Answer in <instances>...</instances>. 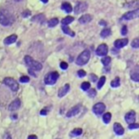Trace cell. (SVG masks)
I'll list each match as a JSON object with an SVG mask.
<instances>
[{
  "label": "cell",
  "mask_w": 139,
  "mask_h": 139,
  "mask_svg": "<svg viewBox=\"0 0 139 139\" xmlns=\"http://www.w3.org/2000/svg\"><path fill=\"white\" fill-rule=\"evenodd\" d=\"M14 21V17L12 13L6 11V10H2L0 11V24L3 26H10L12 25Z\"/></svg>",
  "instance_id": "1"
},
{
  "label": "cell",
  "mask_w": 139,
  "mask_h": 139,
  "mask_svg": "<svg viewBox=\"0 0 139 139\" xmlns=\"http://www.w3.org/2000/svg\"><path fill=\"white\" fill-rule=\"evenodd\" d=\"M24 60H25V63L30 69H32L34 71H41L42 70V67H43L42 64L39 63L38 61H35L34 59H32L30 55H26Z\"/></svg>",
  "instance_id": "2"
},
{
  "label": "cell",
  "mask_w": 139,
  "mask_h": 139,
  "mask_svg": "<svg viewBox=\"0 0 139 139\" xmlns=\"http://www.w3.org/2000/svg\"><path fill=\"white\" fill-rule=\"evenodd\" d=\"M90 57H91L90 51H88V50L83 51L78 55L77 59H76V64L79 66H83L85 65V64H87L88 62H89V60H90Z\"/></svg>",
  "instance_id": "3"
},
{
  "label": "cell",
  "mask_w": 139,
  "mask_h": 139,
  "mask_svg": "<svg viewBox=\"0 0 139 139\" xmlns=\"http://www.w3.org/2000/svg\"><path fill=\"white\" fill-rule=\"evenodd\" d=\"M58 78H59V74L57 72H52L45 76L44 82L46 85H53V84H55Z\"/></svg>",
  "instance_id": "4"
},
{
  "label": "cell",
  "mask_w": 139,
  "mask_h": 139,
  "mask_svg": "<svg viewBox=\"0 0 139 139\" xmlns=\"http://www.w3.org/2000/svg\"><path fill=\"white\" fill-rule=\"evenodd\" d=\"M3 82H4V84L6 86H8L13 91H17L18 89H19L17 82L13 78H12V77H6Z\"/></svg>",
  "instance_id": "5"
},
{
  "label": "cell",
  "mask_w": 139,
  "mask_h": 139,
  "mask_svg": "<svg viewBox=\"0 0 139 139\" xmlns=\"http://www.w3.org/2000/svg\"><path fill=\"white\" fill-rule=\"evenodd\" d=\"M105 110H106V106H105L104 103H96L94 106H93V108H92V112L95 113L96 115H101L102 113L105 112Z\"/></svg>",
  "instance_id": "6"
},
{
  "label": "cell",
  "mask_w": 139,
  "mask_h": 139,
  "mask_svg": "<svg viewBox=\"0 0 139 139\" xmlns=\"http://www.w3.org/2000/svg\"><path fill=\"white\" fill-rule=\"evenodd\" d=\"M88 9V4L86 2H79L78 4H76V6L74 7V13L78 14V13H83L84 11H86Z\"/></svg>",
  "instance_id": "7"
},
{
  "label": "cell",
  "mask_w": 139,
  "mask_h": 139,
  "mask_svg": "<svg viewBox=\"0 0 139 139\" xmlns=\"http://www.w3.org/2000/svg\"><path fill=\"white\" fill-rule=\"evenodd\" d=\"M139 15V10L136 9L134 11H131V12H128L123 15V18L126 19V20H130V19H133V18L138 17Z\"/></svg>",
  "instance_id": "8"
},
{
  "label": "cell",
  "mask_w": 139,
  "mask_h": 139,
  "mask_svg": "<svg viewBox=\"0 0 139 139\" xmlns=\"http://www.w3.org/2000/svg\"><path fill=\"white\" fill-rule=\"evenodd\" d=\"M108 53V46L106 44H101L98 48L96 49V54L99 56H104Z\"/></svg>",
  "instance_id": "9"
},
{
  "label": "cell",
  "mask_w": 139,
  "mask_h": 139,
  "mask_svg": "<svg viewBox=\"0 0 139 139\" xmlns=\"http://www.w3.org/2000/svg\"><path fill=\"white\" fill-rule=\"evenodd\" d=\"M135 112L134 111H130L129 113H127L126 115H125V120L128 124H131V123H134L135 121Z\"/></svg>",
  "instance_id": "10"
},
{
  "label": "cell",
  "mask_w": 139,
  "mask_h": 139,
  "mask_svg": "<svg viewBox=\"0 0 139 139\" xmlns=\"http://www.w3.org/2000/svg\"><path fill=\"white\" fill-rule=\"evenodd\" d=\"M80 108H81L80 105H76V106H74V108H72V109L70 110L69 112L67 113V117H73V116H74V115L78 114L79 112H80Z\"/></svg>",
  "instance_id": "11"
},
{
  "label": "cell",
  "mask_w": 139,
  "mask_h": 139,
  "mask_svg": "<svg viewBox=\"0 0 139 139\" xmlns=\"http://www.w3.org/2000/svg\"><path fill=\"white\" fill-rule=\"evenodd\" d=\"M20 105H21V102H20V100H19V99L13 100V102H12V103L10 104V106H9V111H11V112L16 111L17 109H19Z\"/></svg>",
  "instance_id": "12"
},
{
  "label": "cell",
  "mask_w": 139,
  "mask_h": 139,
  "mask_svg": "<svg viewBox=\"0 0 139 139\" xmlns=\"http://www.w3.org/2000/svg\"><path fill=\"white\" fill-rule=\"evenodd\" d=\"M113 130H114V132L117 135L124 134V128L119 123H114V125H113Z\"/></svg>",
  "instance_id": "13"
},
{
  "label": "cell",
  "mask_w": 139,
  "mask_h": 139,
  "mask_svg": "<svg viewBox=\"0 0 139 139\" xmlns=\"http://www.w3.org/2000/svg\"><path fill=\"white\" fill-rule=\"evenodd\" d=\"M128 44V39L124 38V39H117L116 41H114V47L117 49H121L124 46H126Z\"/></svg>",
  "instance_id": "14"
},
{
  "label": "cell",
  "mask_w": 139,
  "mask_h": 139,
  "mask_svg": "<svg viewBox=\"0 0 139 139\" xmlns=\"http://www.w3.org/2000/svg\"><path fill=\"white\" fill-rule=\"evenodd\" d=\"M69 91H70V84H66L65 86H63V87L58 91V96H59V97L65 96L66 94L69 92Z\"/></svg>",
  "instance_id": "15"
},
{
  "label": "cell",
  "mask_w": 139,
  "mask_h": 139,
  "mask_svg": "<svg viewBox=\"0 0 139 139\" xmlns=\"http://www.w3.org/2000/svg\"><path fill=\"white\" fill-rule=\"evenodd\" d=\"M92 20V16L91 14H84L81 17L79 18V23L81 24H87L89 22H91Z\"/></svg>",
  "instance_id": "16"
},
{
  "label": "cell",
  "mask_w": 139,
  "mask_h": 139,
  "mask_svg": "<svg viewBox=\"0 0 139 139\" xmlns=\"http://www.w3.org/2000/svg\"><path fill=\"white\" fill-rule=\"evenodd\" d=\"M16 40H17V35L12 34V35H10V36H8V37L4 40V43L6 44V45H10V44L14 43Z\"/></svg>",
  "instance_id": "17"
},
{
  "label": "cell",
  "mask_w": 139,
  "mask_h": 139,
  "mask_svg": "<svg viewBox=\"0 0 139 139\" xmlns=\"http://www.w3.org/2000/svg\"><path fill=\"white\" fill-rule=\"evenodd\" d=\"M62 30H63V32H65L66 34L70 35V36H72V37H74V35H75V33L70 29L69 27H68V25H63V24H62Z\"/></svg>",
  "instance_id": "18"
},
{
  "label": "cell",
  "mask_w": 139,
  "mask_h": 139,
  "mask_svg": "<svg viewBox=\"0 0 139 139\" xmlns=\"http://www.w3.org/2000/svg\"><path fill=\"white\" fill-rule=\"evenodd\" d=\"M61 9L64 10L66 13H71V12H73V7H72V5L70 4V3H63V4L61 5Z\"/></svg>",
  "instance_id": "19"
},
{
  "label": "cell",
  "mask_w": 139,
  "mask_h": 139,
  "mask_svg": "<svg viewBox=\"0 0 139 139\" xmlns=\"http://www.w3.org/2000/svg\"><path fill=\"white\" fill-rule=\"evenodd\" d=\"M82 134V129H74L71 133H70V135L72 136V137H75V136H78V135Z\"/></svg>",
  "instance_id": "20"
},
{
  "label": "cell",
  "mask_w": 139,
  "mask_h": 139,
  "mask_svg": "<svg viewBox=\"0 0 139 139\" xmlns=\"http://www.w3.org/2000/svg\"><path fill=\"white\" fill-rule=\"evenodd\" d=\"M74 20V18L73 17V16H67V17L62 19V24H63V25H68L70 23H72Z\"/></svg>",
  "instance_id": "21"
},
{
  "label": "cell",
  "mask_w": 139,
  "mask_h": 139,
  "mask_svg": "<svg viewBox=\"0 0 139 139\" xmlns=\"http://www.w3.org/2000/svg\"><path fill=\"white\" fill-rule=\"evenodd\" d=\"M58 22H59V20H58L57 18H52V19L49 21L48 26L50 27V28H53V27H55L57 24H58Z\"/></svg>",
  "instance_id": "22"
},
{
  "label": "cell",
  "mask_w": 139,
  "mask_h": 139,
  "mask_svg": "<svg viewBox=\"0 0 139 139\" xmlns=\"http://www.w3.org/2000/svg\"><path fill=\"white\" fill-rule=\"evenodd\" d=\"M111 86L113 88H117L120 86V78L119 77H116L115 79H113V81L111 82Z\"/></svg>",
  "instance_id": "23"
},
{
  "label": "cell",
  "mask_w": 139,
  "mask_h": 139,
  "mask_svg": "<svg viewBox=\"0 0 139 139\" xmlns=\"http://www.w3.org/2000/svg\"><path fill=\"white\" fill-rule=\"evenodd\" d=\"M111 119H112V114H111L110 113H105L104 115H103V121H104L105 124H108V123H110Z\"/></svg>",
  "instance_id": "24"
},
{
  "label": "cell",
  "mask_w": 139,
  "mask_h": 139,
  "mask_svg": "<svg viewBox=\"0 0 139 139\" xmlns=\"http://www.w3.org/2000/svg\"><path fill=\"white\" fill-rule=\"evenodd\" d=\"M105 82H106V77L105 76H101V78L99 79L98 81V84H97V89H101V88L104 86Z\"/></svg>",
  "instance_id": "25"
},
{
  "label": "cell",
  "mask_w": 139,
  "mask_h": 139,
  "mask_svg": "<svg viewBox=\"0 0 139 139\" xmlns=\"http://www.w3.org/2000/svg\"><path fill=\"white\" fill-rule=\"evenodd\" d=\"M130 78L132 79L133 81H135V82H138L139 81V74L137 71H135L134 73H132L131 74V75H130Z\"/></svg>",
  "instance_id": "26"
},
{
  "label": "cell",
  "mask_w": 139,
  "mask_h": 139,
  "mask_svg": "<svg viewBox=\"0 0 139 139\" xmlns=\"http://www.w3.org/2000/svg\"><path fill=\"white\" fill-rule=\"evenodd\" d=\"M91 88V84H90V82H83L82 84H81V89H82L83 91H88L89 89Z\"/></svg>",
  "instance_id": "27"
},
{
  "label": "cell",
  "mask_w": 139,
  "mask_h": 139,
  "mask_svg": "<svg viewBox=\"0 0 139 139\" xmlns=\"http://www.w3.org/2000/svg\"><path fill=\"white\" fill-rule=\"evenodd\" d=\"M111 34V30L110 29H104V30L101 31V36L102 37H107V36H109Z\"/></svg>",
  "instance_id": "28"
},
{
  "label": "cell",
  "mask_w": 139,
  "mask_h": 139,
  "mask_svg": "<svg viewBox=\"0 0 139 139\" xmlns=\"http://www.w3.org/2000/svg\"><path fill=\"white\" fill-rule=\"evenodd\" d=\"M111 60H112V59H111V57L110 56H105L104 58L102 59V64L104 66H108L110 63H111Z\"/></svg>",
  "instance_id": "29"
},
{
  "label": "cell",
  "mask_w": 139,
  "mask_h": 139,
  "mask_svg": "<svg viewBox=\"0 0 139 139\" xmlns=\"http://www.w3.org/2000/svg\"><path fill=\"white\" fill-rule=\"evenodd\" d=\"M88 91H88V95L90 96V97H91V98H93V97L96 95V91L94 90V89H91V90L89 89Z\"/></svg>",
  "instance_id": "30"
},
{
  "label": "cell",
  "mask_w": 139,
  "mask_h": 139,
  "mask_svg": "<svg viewBox=\"0 0 139 139\" xmlns=\"http://www.w3.org/2000/svg\"><path fill=\"white\" fill-rule=\"evenodd\" d=\"M131 47L134 48V49L139 48V39L138 38H135V39L131 42Z\"/></svg>",
  "instance_id": "31"
},
{
  "label": "cell",
  "mask_w": 139,
  "mask_h": 139,
  "mask_svg": "<svg viewBox=\"0 0 139 139\" xmlns=\"http://www.w3.org/2000/svg\"><path fill=\"white\" fill-rule=\"evenodd\" d=\"M139 125L137 123H131V124H129V129L130 130H134V129H138Z\"/></svg>",
  "instance_id": "32"
},
{
  "label": "cell",
  "mask_w": 139,
  "mask_h": 139,
  "mask_svg": "<svg viewBox=\"0 0 139 139\" xmlns=\"http://www.w3.org/2000/svg\"><path fill=\"white\" fill-rule=\"evenodd\" d=\"M29 81H30L29 76H21L20 77V82L21 83H28Z\"/></svg>",
  "instance_id": "33"
},
{
  "label": "cell",
  "mask_w": 139,
  "mask_h": 139,
  "mask_svg": "<svg viewBox=\"0 0 139 139\" xmlns=\"http://www.w3.org/2000/svg\"><path fill=\"white\" fill-rule=\"evenodd\" d=\"M77 74H78L79 77H84V76H86V72L83 70H80V71H78Z\"/></svg>",
  "instance_id": "34"
},
{
  "label": "cell",
  "mask_w": 139,
  "mask_h": 139,
  "mask_svg": "<svg viewBox=\"0 0 139 139\" xmlns=\"http://www.w3.org/2000/svg\"><path fill=\"white\" fill-rule=\"evenodd\" d=\"M60 68L62 70H67L68 69V64L66 62H61L60 63Z\"/></svg>",
  "instance_id": "35"
},
{
  "label": "cell",
  "mask_w": 139,
  "mask_h": 139,
  "mask_svg": "<svg viewBox=\"0 0 139 139\" xmlns=\"http://www.w3.org/2000/svg\"><path fill=\"white\" fill-rule=\"evenodd\" d=\"M30 15V11H25V12L22 13V16H23V17H29Z\"/></svg>",
  "instance_id": "36"
},
{
  "label": "cell",
  "mask_w": 139,
  "mask_h": 139,
  "mask_svg": "<svg viewBox=\"0 0 139 139\" xmlns=\"http://www.w3.org/2000/svg\"><path fill=\"white\" fill-rule=\"evenodd\" d=\"M40 17L43 18V20H40V22H41V23H43V22H44V15H43V14H40ZM38 18H39V15H35L34 17L32 18V20H33V21H36Z\"/></svg>",
  "instance_id": "37"
},
{
  "label": "cell",
  "mask_w": 139,
  "mask_h": 139,
  "mask_svg": "<svg viewBox=\"0 0 139 139\" xmlns=\"http://www.w3.org/2000/svg\"><path fill=\"white\" fill-rule=\"evenodd\" d=\"M121 33L123 35H126L127 33H128V28H127L126 26H124L123 28H122V30H121Z\"/></svg>",
  "instance_id": "38"
},
{
  "label": "cell",
  "mask_w": 139,
  "mask_h": 139,
  "mask_svg": "<svg viewBox=\"0 0 139 139\" xmlns=\"http://www.w3.org/2000/svg\"><path fill=\"white\" fill-rule=\"evenodd\" d=\"M90 77H91V81H93V82H96V80H97V77H96L95 74H91V75H90Z\"/></svg>",
  "instance_id": "39"
},
{
  "label": "cell",
  "mask_w": 139,
  "mask_h": 139,
  "mask_svg": "<svg viewBox=\"0 0 139 139\" xmlns=\"http://www.w3.org/2000/svg\"><path fill=\"white\" fill-rule=\"evenodd\" d=\"M40 114H41V115H46V114H47V110L46 109L42 110V111L40 112Z\"/></svg>",
  "instance_id": "40"
},
{
  "label": "cell",
  "mask_w": 139,
  "mask_h": 139,
  "mask_svg": "<svg viewBox=\"0 0 139 139\" xmlns=\"http://www.w3.org/2000/svg\"><path fill=\"white\" fill-rule=\"evenodd\" d=\"M99 24L101 25V26H106V25H107L106 21H104V20H101V21L99 22Z\"/></svg>",
  "instance_id": "41"
},
{
  "label": "cell",
  "mask_w": 139,
  "mask_h": 139,
  "mask_svg": "<svg viewBox=\"0 0 139 139\" xmlns=\"http://www.w3.org/2000/svg\"><path fill=\"white\" fill-rule=\"evenodd\" d=\"M28 139H37V136L36 135H30L28 137Z\"/></svg>",
  "instance_id": "42"
},
{
  "label": "cell",
  "mask_w": 139,
  "mask_h": 139,
  "mask_svg": "<svg viewBox=\"0 0 139 139\" xmlns=\"http://www.w3.org/2000/svg\"><path fill=\"white\" fill-rule=\"evenodd\" d=\"M41 1H42L43 3H48V1H49V0H41Z\"/></svg>",
  "instance_id": "43"
}]
</instances>
